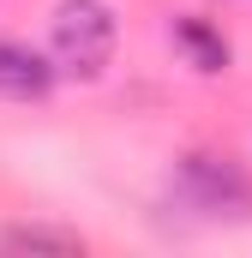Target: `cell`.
I'll return each mask as SVG.
<instances>
[{
  "instance_id": "obj_1",
  "label": "cell",
  "mask_w": 252,
  "mask_h": 258,
  "mask_svg": "<svg viewBox=\"0 0 252 258\" xmlns=\"http://www.w3.org/2000/svg\"><path fill=\"white\" fill-rule=\"evenodd\" d=\"M114 12L102 0H60L54 24H48V60L66 78H102V66L114 60Z\"/></svg>"
},
{
  "instance_id": "obj_2",
  "label": "cell",
  "mask_w": 252,
  "mask_h": 258,
  "mask_svg": "<svg viewBox=\"0 0 252 258\" xmlns=\"http://www.w3.org/2000/svg\"><path fill=\"white\" fill-rule=\"evenodd\" d=\"M180 192L204 216H246L252 210V180L228 156H186L180 162Z\"/></svg>"
},
{
  "instance_id": "obj_3",
  "label": "cell",
  "mask_w": 252,
  "mask_h": 258,
  "mask_svg": "<svg viewBox=\"0 0 252 258\" xmlns=\"http://www.w3.org/2000/svg\"><path fill=\"white\" fill-rule=\"evenodd\" d=\"M54 72H60V66L42 60L36 48L0 36V96H12V102H42V96L54 90Z\"/></svg>"
},
{
  "instance_id": "obj_4",
  "label": "cell",
  "mask_w": 252,
  "mask_h": 258,
  "mask_svg": "<svg viewBox=\"0 0 252 258\" xmlns=\"http://www.w3.org/2000/svg\"><path fill=\"white\" fill-rule=\"evenodd\" d=\"M0 252H36V258H78L84 252V240L78 234H66V228H6L0 234Z\"/></svg>"
},
{
  "instance_id": "obj_5",
  "label": "cell",
  "mask_w": 252,
  "mask_h": 258,
  "mask_svg": "<svg viewBox=\"0 0 252 258\" xmlns=\"http://www.w3.org/2000/svg\"><path fill=\"white\" fill-rule=\"evenodd\" d=\"M174 42L192 54L198 72H228V42H222V30H210L204 18H174Z\"/></svg>"
}]
</instances>
